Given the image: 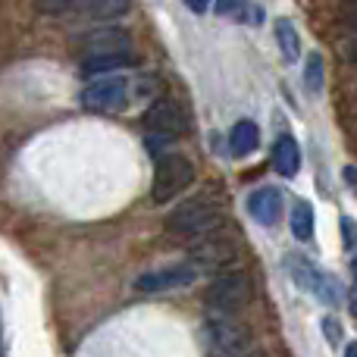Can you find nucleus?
I'll list each match as a JSON object with an SVG mask.
<instances>
[{"label":"nucleus","mask_w":357,"mask_h":357,"mask_svg":"<svg viewBox=\"0 0 357 357\" xmlns=\"http://www.w3.org/2000/svg\"><path fill=\"white\" fill-rule=\"evenodd\" d=\"M222 222V204L216 197L195 195L188 201H182L173 213L167 216V229L178 238H197V235L216 232V226Z\"/></svg>","instance_id":"nucleus-1"},{"label":"nucleus","mask_w":357,"mask_h":357,"mask_svg":"<svg viewBox=\"0 0 357 357\" xmlns=\"http://www.w3.org/2000/svg\"><path fill=\"white\" fill-rule=\"evenodd\" d=\"M251 301V279L245 270H222L207 289V307L216 310V317H235Z\"/></svg>","instance_id":"nucleus-2"},{"label":"nucleus","mask_w":357,"mask_h":357,"mask_svg":"<svg viewBox=\"0 0 357 357\" xmlns=\"http://www.w3.org/2000/svg\"><path fill=\"white\" fill-rule=\"evenodd\" d=\"M195 182V163L185 154H167L157 160L154 167V185H151V201L167 204L182 195L188 185Z\"/></svg>","instance_id":"nucleus-3"},{"label":"nucleus","mask_w":357,"mask_h":357,"mask_svg":"<svg viewBox=\"0 0 357 357\" xmlns=\"http://www.w3.org/2000/svg\"><path fill=\"white\" fill-rule=\"evenodd\" d=\"M204 342L210 357H241L248 351L251 333L232 317H213L204 323Z\"/></svg>","instance_id":"nucleus-4"},{"label":"nucleus","mask_w":357,"mask_h":357,"mask_svg":"<svg viewBox=\"0 0 357 357\" xmlns=\"http://www.w3.org/2000/svg\"><path fill=\"white\" fill-rule=\"evenodd\" d=\"M285 266H289L291 279H295L301 289H307L310 295H317L323 304H329V307H339L342 304V285L335 282V276L323 273L320 266H314L310 260H304V257H289L285 260Z\"/></svg>","instance_id":"nucleus-5"},{"label":"nucleus","mask_w":357,"mask_h":357,"mask_svg":"<svg viewBox=\"0 0 357 357\" xmlns=\"http://www.w3.org/2000/svg\"><path fill=\"white\" fill-rule=\"evenodd\" d=\"M82 107L94 113H119L129 107V79L123 75H107L98 79L82 91Z\"/></svg>","instance_id":"nucleus-6"},{"label":"nucleus","mask_w":357,"mask_h":357,"mask_svg":"<svg viewBox=\"0 0 357 357\" xmlns=\"http://www.w3.org/2000/svg\"><path fill=\"white\" fill-rule=\"evenodd\" d=\"M75 47L85 54V60L91 56H107V54H129L132 50V38L129 31L116 29V25H98L88 29L75 38Z\"/></svg>","instance_id":"nucleus-7"},{"label":"nucleus","mask_w":357,"mask_h":357,"mask_svg":"<svg viewBox=\"0 0 357 357\" xmlns=\"http://www.w3.org/2000/svg\"><path fill=\"white\" fill-rule=\"evenodd\" d=\"M195 279H197V270L191 264H169V266H160V270L142 273L135 279V291H142V295H160V291L188 289V285H195Z\"/></svg>","instance_id":"nucleus-8"},{"label":"nucleus","mask_w":357,"mask_h":357,"mask_svg":"<svg viewBox=\"0 0 357 357\" xmlns=\"http://www.w3.org/2000/svg\"><path fill=\"white\" fill-rule=\"evenodd\" d=\"M235 260H238V245L235 238L229 235H220V232H210L207 241L195 248V270L204 266V270H213V273H222V270H232Z\"/></svg>","instance_id":"nucleus-9"},{"label":"nucleus","mask_w":357,"mask_h":357,"mask_svg":"<svg viewBox=\"0 0 357 357\" xmlns=\"http://www.w3.org/2000/svg\"><path fill=\"white\" fill-rule=\"evenodd\" d=\"M144 126L167 142V138L185 132V110L173 98H157L154 104L148 107V113H144Z\"/></svg>","instance_id":"nucleus-10"},{"label":"nucleus","mask_w":357,"mask_h":357,"mask_svg":"<svg viewBox=\"0 0 357 357\" xmlns=\"http://www.w3.org/2000/svg\"><path fill=\"white\" fill-rule=\"evenodd\" d=\"M248 213H251L260 226H276L279 216H282V195H279V188L264 185V188L251 191V195H248Z\"/></svg>","instance_id":"nucleus-11"},{"label":"nucleus","mask_w":357,"mask_h":357,"mask_svg":"<svg viewBox=\"0 0 357 357\" xmlns=\"http://www.w3.org/2000/svg\"><path fill=\"white\" fill-rule=\"evenodd\" d=\"M273 169L285 178L298 176V169H301V151L291 135H279L273 144Z\"/></svg>","instance_id":"nucleus-12"},{"label":"nucleus","mask_w":357,"mask_h":357,"mask_svg":"<svg viewBox=\"0 0 357 357\" xmlns=\"http://www.w3.org/2000/svg\"><path fill=\"white\" fill-rule=\"evenodd\" d=\"M260 144V129L257 123H251V119H238V123L232 126V135H229V148H232L235 157H248L254 154Z\"/></svg>","instance_id":"nucleus-13"},{"label":"nucleus","mask_w":357,"mask_h":357,"mask_svg":"<svg viewBox=\"0 0 357 357\" xmlns=\"http://www.w3.org/2000/svg\"><path fill=\"white\" fill-rule=\"evenodd\" d=\"M132 63H135V56L129 54H107V56H91V60H82V73L85 75H113L119 73V69H129Z\"/></svg>","instance_id":"nucleus-14"},{"label":"nucleus","mask_w":357,"mask_h":357,"mask_svg":"<svg viewBox=\"0 0 357 357\" xmlns=\"http://www.w3.org/2000/svg\"><path fill=\"white\" fill-rule=\"evenodd\" d=\"M276 44H279V50H282L285 63H295L298 56H301V38H298L295 25H291L289 19H279L276 22Z\"/></svg>","instance_id":"nucleus-15"},{"label":"nucleus","mask_w":357,"mask_h":357,"mask_svg":"<svg viewBox=\"0 0 357 357\" xmlns=\"http://www.w3.org/2000/svg\"><path fill=\"white\" fill-rule=\"evenodd\" d=\"M73 10L94 16V19H113V16H126L129 6L119 3V0H98V3H73Z\"/></svg>","instance_id":"nucleus-16"},{"label":"nucleus","mask_w":357,"mask_h":357,"mask_svg":"<svg viewBox=\"0 0 357 357\" xmlns=\"http://www.w3.org/2000/svg\"><path fill=\"white\" fill-rule=\"evenodd\" d=\"M291 232H295L298 241H310V235H314V210H310V204L298 201L295 210H291Z\"/></svg>","instance_id":"nucleus-17"},{"label":"nucleus","mask_w":357,"mask_h":357,"mask_svg":"<svg viewBox=\"0 0 357 357\" xmlns=\"http://www.w3.org/2000/svg\"><path fill=\"white\" fill-rule=\"evenodd\" d=\"M216 13H232V16H238L241 22H248V25L264 22V10H260V6H251V3H220Z\"/></svg>","instance_id":"nucleus-18"},{"label":"nucleus","mask_w":357,"mask_h":357,"mask_svg":"<svg viewBox=\"0 0 357 357\" xmlns=\"http://www.w3.org/2000/svg\"><path fill=\"white\" fill-rule=\"evenodd\" d=\"M304 82H307L310 91H323V56L317 54V50L307 60V75H304Z\"/></svg>","instance_id":"nucleus-19"},{"label":"nucleus","mask_w":357,"mask_h":357,"mask_svg":"<svg viewBox=\"0 0 357 357\" xmlns=\"http://www.w3.org/2000/svg\"><path fill=\"white\" fill-rule=\"evenodd\" d=\"M323 333H326V342L333 348L342 342V329H339V320H335V317H326V320H323Z\"/></svg>","instance_id":"nucleus-20"},{"label":"nucleus","mask_w":357,"mask_h":357,"mask_svg":"<svg viewBox=\"0 0 357 357\" xmlns=\"http://www.w3.org/2000/svg\"><path fill=\"white\" fill-rule=\"evenodd\" d=\"M342 232H345V245L354 248V238H351V220H342Z\"/></svg>","instance_id":"nucleus-21"},{"label":"nucleus","mask_w":357,"mask_h":357,"mask_svg":"<svg viewBox=\"0 0 357 357\" xmlns=\"http://www.w3.org/2000/svg\"><path fill=\"white\" fill-rule=\"evenodd\" d=\"M241 357H266V354H264V351H245Z\"/></svg>","instance_id":"nucleus-22"},{"label":"nucleus","mask_w":357,"mask_h":357,"mask_svg":"<svg viewBox=\"0 0 357 357\" xmlns=\"http://www.w3.org/2000/svg\"><path fill=\"white\" fill-rule=\"evenodd\" d=\"M345 357H354V345H348V354Z\"/></svg>","instance_id":"nucleus-23"}]
</instances>
